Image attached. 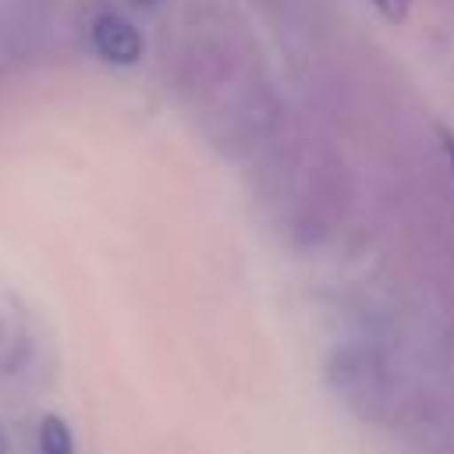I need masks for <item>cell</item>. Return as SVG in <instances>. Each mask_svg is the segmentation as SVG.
I'll use <instances>...</instances> for the list:
<instances>
[{
  "label": "cell",
  "mask_w": 454,
  "mask_h": 454,
  "mask_svg": "<svg viewBox=\"0 0 454 454\" xmlns=\"http://www.w3.org/2000/svg\"><path fill=\"white\" fill-rule=\"evenodd\" d=\"M92 50H96L106 64L131 67V64H138V57H142V35H138V28H135L128 18L106 11V14H99V18L92 21Z\"/></svg>",
  "instance_id": "cell-1"
},
{
  "label": "cell",
  "mask_w": 454,
  "mask_h": 454,
  "mask_svg": "<svg viewBox=\"0 0 454 454\" xmlns=\"http://www.w3.org/2000/svg\"><path fill=\"white\" fill-rule=\"evenodd\" d=\"M35 447L39 454H74V436L60 415H46L35 429Z\"/></svg>",
  "instance_id": "cell-2"
},
{
  "label": "cell",
  "mask_w": 454,
  "mask_h": 454,
  "mask_svg": "<svg viewBox=\"0 0 454 454\" xmlns=\"http://www.w3.org/2000/svg\"><path fill=\"white\" fill-rule=\"evenodd\" d=\"M387 21H394V25H401L404 18H408V11H411V0H369Z\"/></svg>",
  "instance_id": "cell-3"
},
{
  "label": "cell",
  "mask_w": 454,
  "mask_h": 454,
  "mask_svg": "<svg viewBox=\"0 0 454 454\" xmlns=\"http://www.w3.org/2000/svg\"><path fill=\"white\" fill-rule=\"evenodd\" d=\"M443 149H447V160H450V170H454V135L443 131Z\"/></svg>",
  "instance_id": "cell-4"
},
{
  "label": "cell",
  "mask_w": 454,
  "mask_h": 454,
  "mask_svg": "<svg viewBox=\"0 0 454 454\" xmlns=\"http://www.w3.org/2000/svg\"><path fill=\"white\" fill-rule=\"evenodd\" d=\"M0 454H11V450H7V440H4V433H0Z\"/></svg>",
  "instance_id": "cell-5"
},
{
  "label": "cell",
  "mask_w": 454,
  "mask_h": 454,
  "mask_svg": "<svg viewBox=\"0 0 454 454\" xmlns=\"http://www.w3.org/2000/svg\"><path fill=\"white\" fill-rule=\"evenodd\" d=\"M131 4H138V7H149V4H156V0H131Z\"/></svg>",
  "instance_id": "cell-6"
}]
</instances>
